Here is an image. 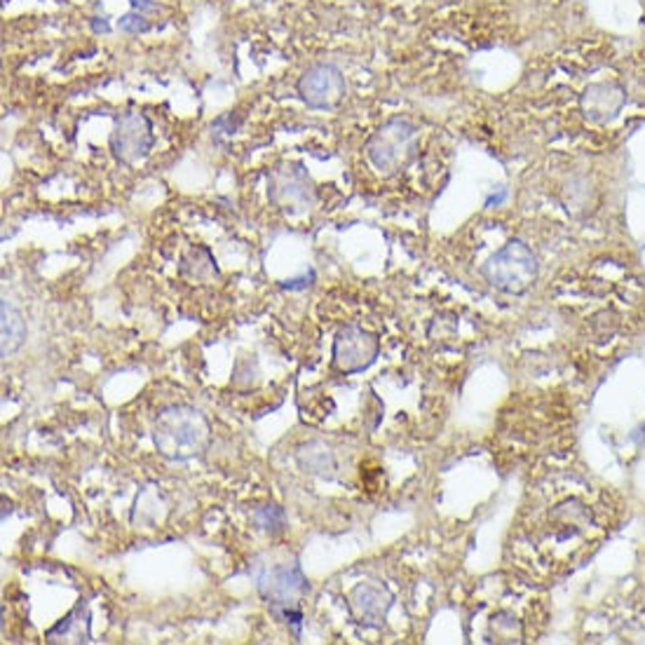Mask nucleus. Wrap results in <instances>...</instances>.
<instances>
[{"mask_svg": "<svg viewBox=\"0 0 645 645\" xmlns=\"http://www.w3.org/2000/svg\"><path fill=\"white\" fill-rule=\"evenodd\" d=\"M179 275L193 284H213L221 280L219 263L213 259L212 249L204 244H193L181 254Z\"/></svg>", "mask_w": 645, "mask_h": 645, "instance_id": "12", "label": "nucleus"}, {"mask_svg": "<svg viewBox=\"0 0 645 645\" xmlns=\"http://www.w3.org/2000/svg\"><path fill=\"white\" fill-rule=\"evenodd\" d=\"M347 612L359 627L364 629H381L390 615L394 596L390 589L375 582H359L347 593Z\"/></svg>", "mask_w": 645, "mask_h": 645, "instance_id": "9", "label": "nucleus"}, {"mask_svg": "<svg viewBox=\"0 0 645 645\" xmlns=\"http://www.w3.org/2000/svg\"><path fill=\"white\" fill-rule=\"evenodd\" d=\"M0 336H3V347H0V355L3 357H12L19 347L24 346L26 340V322H24V315L12 306L10 300H3L0 303Z\"/></svg>", "mask_w": 645, "mask_h": 645, "instance_id": "14", "label": "nucleus"}, {"mask_svg": "<svg viewBox=\"0 0 645 645\" xmlns=\"http://www.w3.org/2000/svg\"><path fill=\"white\" fill-rule=\"evenodd\" d=\"M251 521L256 524V528H261L270 537H280L287 530V512L280 505H261L251 512Z\"/></svg>", "mask_w": 645, "mask_h": 645, "instance_id": "18", "label": "nucleus"}, {"mask_svg": "<svg viewBox=\"0 0 645 645\" xmlns=\"http://www.w3.org/2000/svg\"><path fill=\"white\" fill-rule=\"evenodd\" d=\"M90 26H92L94 33H110V24L106 17H92L90 19Z\"/></svg>", "mask_w": 645, "mask_h": 645, "instance_id": "22", "label": "nucleus"}, {"mask_svg": "<svg viewBox=\"0 0 645 645\" xmlns=\"http://www.w3.org/2000/svg\"><path fill=\"white\" fill-rule=\"evenodd\" d=\"M129 5H132V10H137V12H156L157 10V5H156V0H129Z\"/></svg>", "mask_w": 645, "mask_h": 645, "instance_id": "21", "label": "nucleus"}, {"mask_svg": "<svg viewBox=\"0 0 645 645\" xmlns=\"http://www.w3.org/2000/svg\"><path fill=\"white\" fill-rule=\"evenodd\" d=\"M118 29H120L122 33H146V31H150V22L146 19L144 12L132 10L118 19Z\"/></svg>", "mask_w": 645, "mask_h": 645, "instance_id": "19", "label": "nucleus"}, {"mask_svg": "<svg viewBox=\"0 0 645 645\" xmlns=\"http://www.w3.org/2000/svg\"><path fill=\"white\" fill-rule=\"evenodd\" d=\"M488 640L490 643H524V624L514 612L500 611L490 617L488 622Z\"/></svg>", "mask_w": 645, "mask_h": 645, "instance_id": "17", "label": "nucleus"}, {"mask_svg": "<svg viewBox=\"0 0 645 645\" xmlns=\"http://www.w3.org/2000/svg\"><path fill=\"white\" fill-rule=\"evenodd\" d=\"M256 589L270 615L280 617L287 611H303V599L310 593V582L303 575L299 561L268 565L256 575Z\"/></svg>", "mask_w": 645, "mask_h": 645, "instance_id": "5", "label": "nucleus"}, {"mask_svg": "<svg viewBox=\"0 0 645 645\" xmlns=\"http://www.w3.org/2000/svg\"><path fill=\"white\" fill-rule=\"evenodd\" d=\"M296 92L308 109L334 110L343 104L347 94L346 75L336 64L319 62L300 73L296 81Z\"/></svg>", "mask_w": 645, "mask_h": 645, "instance_id": "8", "label": "nucleus"}, {"mask_svg": "<svg viewBox=\"0 0 645 645\" xmlns=\"http://www.w3.org/2000/svg\"><path fill=\"white\" fill-rule=\"evenodd\" d=\"M268 200L275 209L300 216L318 204V185L303 162H280L268 172Z\"/></svg>", "mask_w": 645, "mask_h": 645, "instance_id": "4", "label": "nucleus"}, {"mask_svg": "<svg viewBox=\"0 0 645 645\" xmlns=\"http://www.w3.org/2000/svg\"><path fill=\"white\" fill-rule=\"evenodd\" d=\"M481 275L493 289L507 296L526 294L540 275V263L533 249L521 240H509L490 256L481 268Z\"/></svg>", "mask_w": 645, "mask_h": 645, "instance_id": "3", "label": "nucleus"}, {"mask_svg": "<svg viewBox=\"0 0 645 645\" xmlns=\"http://www.w3.org/2000/svg\"><path fill=\"white\" fill-rule=\"evenodd\" d=\"M552 521L559 526V528H565V533L561 537H568L575 536V533H582V530H587L589 526H592V512H589L582 502L568 500L554 509Z\"/></svg>", "mask_w": 645, "mask_h": 645, "instance_id": "16", "label": "nucleus"}, {"mask_svg": "<svg viewBox=\"0 0 645 645\" xmlns=\"http://www.w3.org/2000/svg\"><path fill=\"white\" fill-rule=\"evenodd\" d=\"M366 157L383 176H394L413 162L418 153V128L406 118H390L366 141Z\"/></svg>", "mask_w": 645, "mask_h": 645, "instance_id": "2", "label": "nucleus"}, {"mask_svg": "<svg viewBox=\"0 0 645 645\" xmlns=\"http://www.w3.org/2000/svg\"><path fill=\"white\" fill-rule=\"evenodd\" d=\"M315 270L312 268H308L306 272L300 277H294V280H284V282H280V289H284V291H306V289H310L312 284H315Z\"/></svg>", "mask_w": 645, "mask_h": 645, "instance_id": "20", "label": "nucleus"}, {"mask_svg": "<svg viewBox=\"0 0 645 645\" xmlns=\"http://www.w3.org/2000/svg\"><path fill=\"white\" fill-rule=\"evenodd\" d=\"M47 643H94L90 599H81L52 629L45 631Z\"/></svg>", "mask_w": 645, "mask_h": 645, "instance_id": "10", "label": "nucleus"}, {"mask_svg": "<svg viewBox=\"0 0 645 645\" xmlns=\"http://www.w3.org/2000/svg\"><path fill=\"white\" fill-rule=\"evenodd\" d=\"M296 462L303 472L322 479V481H336L338 479V458L319 439L300 444L299 451H296Z\"/></svg>", "mask_w": 645, "mask_h": 645, "instance_id": "11", "label": "nucleus"}, {"mask_svg": "<svg viewBox=\"0 0 645 645\" xmlns=\"http://www.w3.org/2000/svg\"><path fill=\"white\" fill-rule=\"evenodd\" d=\"M620 90L611 85H599L592 87L587 92V99H584V110L592 120H608L620 110L622 106V97H620Z\"/></svg>", "mask_w": 645, "mask_h": 645, "instance_id": "15", "label": "nucleus"}, {"mask_svg": "<svg viewBox=\"0 0 645 645\" xmlns=\"http://www.w3.org/2000/svg\"><path fill=\"white\" fill-rule=\"evenodd\" d=\"M153 444L165 460L188 462L202 458L212 446L207 415L188 403H172L153 422Z\"/></svg>", "mask_w": 645, "mask_h": 645, "instance_id": "1", "label": "nucleus"}, {"mask_svg": "<svg viewBox=\"0 0 645 645\" xmlns=\"http://www.w3.org/2000/svg\"><path fill=\"white\" fill-rule=\"evenodd\" d=\"M110 156L122 167H134L150 156L156 148L153 122L141 110H122L116 118L113 132L109 138Z\"/></svg>", "mask_w": 645, "mask_h": 645, "instance_id": "6", "label": "nucleus"}, {"mask_svg": "<svg viewBox=\"0 0 645 645\" xmlns=\"http://www.w3.org/2000/svg\"><path fill=\"white\" fill-rule=\"evenodd\" d=\"M169 507L165 502V496L157 486H146L134 500L132 507V524L141 528H153L156 524H162L167 517Z\"/></svg>", "mask_w": 645, "mask_h": 645, "instance_id": "13", "label": "nucleus"}, {"mask_svg": "<svg viewBox=\"0 0 645 645\" xmlns=\"http://www.w3.org/2000/svg\"><path fill=\"white\" fill-rule=\"evenodd\" d=\"M381 355V338L359 327V324H346L338 328L331 347V362L334 369L346 375H355L374 366L375 359Z\"/></svg>", "mask_w": 645, "mask_h": 645, "instance_id": "7", "label": "nucleus"}]
</instances>
